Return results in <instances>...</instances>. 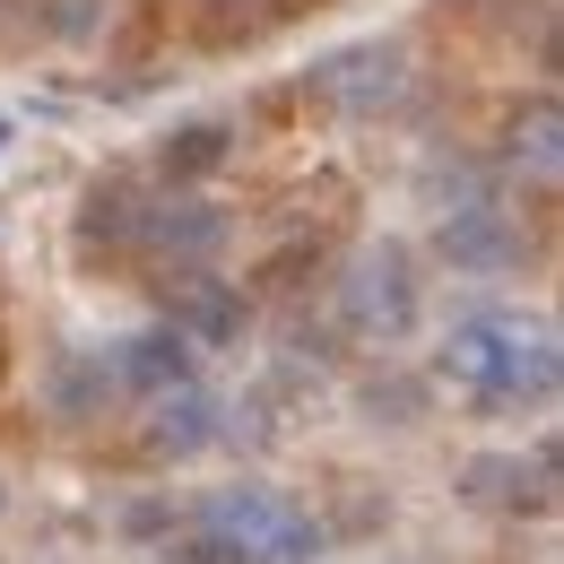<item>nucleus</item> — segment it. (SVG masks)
<instances>
[{"instance_id": "obj_13", "label": "nucleus", "mask_w": 564, "mask_h": 564, "mask_svg": "<svg viewBox=\"0 0 564 564\" xmlns=\"http://www.w3.org/2000/svg\"><path fill=\"white\" fill-rule=\"evenodd\" d=\"M78 235H87V243H96V235H105V243H131V235H140V200H131L122 183H113V192H96L87 217H78Z\"/></svg>"}, {"instance_id": "obj_16", "label": "nucleus", "mask_w": 564, "mask_h": 564, "mask_svg": "<svg viewBox=\"0 0 564 564\" xmlns=\"http://www.w3.org/2000/svg\"><path fill=\"white\" fill-rule=\"evenodd\" d=\"M0 373H9V348H0Z\"/></svg>"}, {"instance_id": "obj_4", "label": "nucleus", "mask_w": 564, "mask_h": 564, "mask_svg": "<svg viewBox=\"0 0 564 564\" xmlns=\"http://www.w3.org/2000/svg\"><path fill=\"white\" fill-rule=\"evenodd\" d=\"M434 243H443V261L469 270V279H503V270H521V252H530L521 217L503 209V200H469V209H452L443 226H434Z\"/></svg>"}, {"instance_id": "obj_15", "label": "nucleus", "mask_w": 564, "mask_h": 564, "mask_svg": "<svg viewBox=\"0 0 564 564\" xmlns=\"http://www.w3.org/2000/svg\"><path fill=\"white\" fill-rule=\"evenodd\" d=\"M365 409H373V425H409L417 417V391L409 382H365Z\"/></svg>"}, {"instance_id": "obj_12", "label": "nucleus", "mask_w": 564, "mask_h": 564, "mask_svg": "<svg viewBox=\"0 0 564 564\" xmlns=\"http://www.w3.org/2000/svg\"><path fill=\"white\" fill-rule=\"evenodd\" d=\"M512 156H530L539 174H556V156H564V122H556V96H539V105H530V122L512 131Z\"/></svg>"}, {"instance_id": "obj_17", "label": "nucleus", "mask_w": 564, "mask_h": 564, "mask_svg": "<svg viewBox=\"0 0 564 564\" xmlns=\"http://www.w3.org/2000/svg\"><path fill=\"white\" fill-rule=\"evenodd\" d=\"M0 503H9V495H0Z\"/></svg>"}, {"instance_id": "obj_2", "label": "nucleus", "mask_w": 564, "mask_h": 564, "mask_svg": "<svg viewBox=\"0 0 564 564\" xmlns=\"http://www.w3.org/2000/svg\"><path fill=\"white\" fill-rule=\"evenodd\" d=\"M200 521L243 564H322V521L304 503H286L279 487H226V495H209Z\"/></svg>"}, {"instance_id": "obj_11", "label": "nucleus", "mask_w": 564, "mask_h": 564, "mask_svg": "<svg viewBox=\"0 0 564 564\" xmlns=\"http://www.w3.org/2000/svg\"><path fill=\"white\" fill-rule=\"evenodd\" d=\"M217 165H226V131L217 122H192V131L165 140V183H192V174H217Z\"/></svg>"}, {"instance_id": "obj_8", "label": "nucleus", "mask_w": 564, "mask_h": 564, "mask_svg": "<svg viewBox=\"0 0 564 564\" xmlns=\"http://www.w3.org/2000/svg\"><path fill=\"white\" fill-rule=\"evenodd\" d=\"M113 391H140V400H156V391H174V382H192V348L156 322V330H131V339H113Z\"/></svg>"}, {"instance_id": "obj_14", "label": "nucleus", "mask_w": 564, "mask_h": 564, "mask_svg": "<svg viewBox=\"0 0 564 564\" xmlns=\"http://www.w3.org/2000/svg\"><path fill=\"white\" fill-rule=\"evenodd\" d=\"M165 564H243V556L217 539L209 521H192V530H174V539H165Z\"/></svg>"}, {"instance_id": "obj_5", "label": "nucleus", "mask_w": 564, "mask_h": 564, "mask_svg": "<svg viewBox=\"0 0 564 564\" xmlns=\"http://www.w3.org/2000/svg\"><path fill=\"white\" fill-rule=\"evenodd\" d=\"M165 330L183 339V348H235L243 339V295L209 270H165Z\"/></svg>"}, {"instance_id": "obj_9", "label": "nucleus", "mask_w": 564, "mask_h": 564, "mask_svg": "<svg viewBox=\"0 0 564 564\" xmlns=\"http://www.w3.org/2000/svg\"><path fill=\"white\" fill-rule=\"evenodd\" d=\"M148 409H156V417H148V443H156V452H174V460L209 452L217 434H226V425H217L226 409H217V400L200 391V382H174V391H156Z\"/></svg>"}, {"instance_id": "obj_3", "label": "nucleus", "mask_w": 564, "mask_h": 564, "mask_svg": "<svg viewBox=\"0 0 564 564\" xmlns=\"http://www.w3.org/2000/svg\"><path fill=\"white\" fill-rule=\"evenodd\" d=\"M339 313H348L356 339H409L417 330V270H409V252L400 243H365L348 261V279H339Z\"/></svg>"}, {"instance_id": "obj_7", "label": "nucleus", "mask_w": 564, "mask_h": 564, "mask_svg": "<svg viewBox=\"0 0 564 564\" xmlns=\"http://www.w3.org/2000/svg\"><path fill=\"white\" fill-rule=\"evenodd\" d=\"M313 78H322L330 105H348V113H382V105H400L409 62H400V44H348L339 62H322Z\"/></svg>"}, {"instance_id": "obj_6", "label": "nucleus", "mask_w": 564, "mask_h": 564, "mask_svg": "<svg viewBox=\"0 0 564 564\" xmlns=\"http://www.w3.org/2000/svg\"><path fill=\"white\" fill-rule=\"evenodd\" d=\"M140 243L156 270H200L217 243H226V217L217 209H200V200H165V209H140Z\"/></svg>"}, {"instance_id": "obj_10", "label": "nucleus", "mask_w": 564, "mask_h": 564, "mask_svg": "<svg viewBox=\"0 0 564 564\" xmlns=\"http://www.w3.org/2000/svg\"><path fill=\"white\" fill-rule=\"evenodd\" d=\"M460 487L478 495V503H512V512L530 503V512H539L547 487H556V452H539L530 469H521V460H503V452H487V460H469V469H460Z\"/></svg>"}, {"instance_id": "obj_1", "label": "nucleus", "mask_w": 564, "mask_h": 564, "mask_svg": "<svg viewBox=\"0 0 564 564\" xmlns=\"http://www.w3.org/2000/svg\"><path fill=\"white\" fill-rule=\"evenodd\" d=\"M443 373L478 400H547L556 391V330L521 313H469L443 339Z\"/></svg>"}]
</instances>
